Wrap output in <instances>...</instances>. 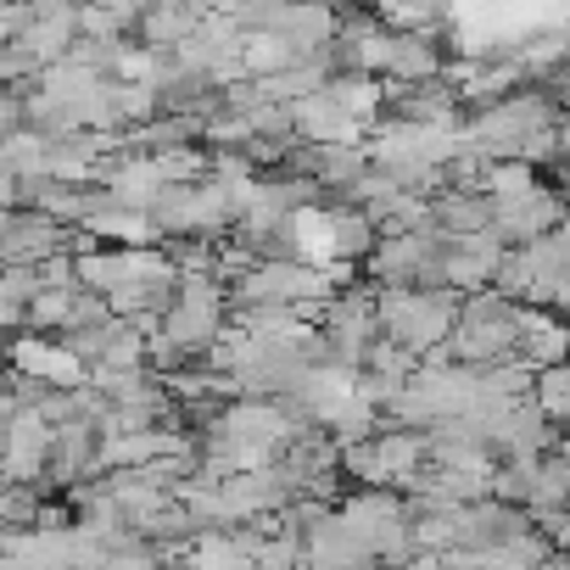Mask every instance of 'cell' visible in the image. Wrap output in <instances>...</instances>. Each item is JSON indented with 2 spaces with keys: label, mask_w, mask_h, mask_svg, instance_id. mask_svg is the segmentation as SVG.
<instances>
[{
  "label": "cell",
  "mask_w": 570,
  "mask_h": 570,
  "mask_svg": "<svg viewBox=\"0 0 570 570\" xmlns=\"http://www.w3.org/2000/svg\"><path fill=\"white\" fill-rule=\"evenodd\" d=\"M459 320V297L442 285H375V336L397 342L409 358H431L448 347Z\"/></svg>",
  "instance_id": "obj_1"
},
{
  "label": "cell",
  "mask_w": 570,
  "mask_h": 570,
  "mask_svg": "<svg viewBox=\"0 0 570 570\" xmlns=\"http://www.w3.org/2000/svg\"><path fill=\"white\" fill-rule=\"evenodd\" d=\"M448 353H453V364H470V370H487V364L509 358L514 353V303H503L498 292L459 297V320L448 331Z\"/></svg>",
  "instance_id": "obj_2"
},
{
  "label": "cell",
  "mask_w": 570,
  "mask_h": 570,
  "mask_svg": "<svg viewBox=\"0 0 570 570\" xmlns=\"http://www.w3.org/2000/svg\"><path fill=\"white\" fill-rule=\"evenodd\" d=\"M7 370L46 386V392H73L90 381V364L62 342V336H46V331H23L7 342Z\"/></svg>",
  "instance_id": "obj_3"
},
{
  "label": "cell",
  "mask_w": 570,
  "mask_h": 570,
  "mask_svg": "<svg viewBox=\"0 0 570 570\" xmlns=\"http://www.w3.org/2000/svg\"><path fill=\"white\" fill-rule=\"evenodd\" d=\"M436 246H442V229H392V235H375L370 246V274L375 285H436Z\"/></svg>",
  "instance_id": "obj_4"
},
{
  "label": "cell",
  "mask_w": 570,
  "mask_h": 570,
  "mask_svg": "<svg viewBox=\"0 0 570 570\" xmlns=\"http://www.w3.org/2000/svg\"><path fill=\"white\" fill-rule=\"evenodd\" d=\"M503 257V240L492 229H475V235H442L436 246V285L453 297H475L492 285V268Z\"/></svg>",
  "instance_id": "obj_5"
},
{
  "label": "cell",
  "mask_w": 570,
  "mask_h": 570,
  "mask_svg": "<svg viewBox=\"0 0 570 570\" xmlns=\"http://www.w3.org/2000/svg\"><path fill=\"white\" fill-rule=\"evenodd\" d=\"M46 459H51V425L40 420V409H18L0 431V481L46 492Z\"/></svg>",
  "instance_id": "obj_6"
},
{
  "label": "cell",
  "mask_w": 570,
  "mask_h": 570,
  "mask_svg": "<svg viewBox=\"0 0 570 570\" xmlns=\"http://www.w3.org/2000/svg\"><path fill=\"white\" fill-rule=\"evenodd\" d=\"M285 112H292V140L297 146H364V124H353L342 112V101L331 96V85L297 96V101H285Z\"/></svg>",
  "instance_id": "obj_7"
},
{
  "label": "cell",
  "mask_w": 570,
  "mask_h": 570,
  "mask_svg": "<svg viewBox=\"0 0 570 570\" xmlns=\"http://www.w3.org/2000/svg\"><path fill=\"white\" fill-rule=\"evenodd\" d=\"M564 224V202H559V190L553 185H537L531 196H520V202H509V207H492V235L503 240V246H525V240H537V235H548V229H559Z\"/></svg>",
  "instance_id": "obj_8"
},
{
  "label": "cell",
  "mask_w": 570,
  "mask_h": 570,
  "mask_svg": "<svg viewBox=\"0 0 570 570\" xmlns=\"http://www.w3.org/2000/svg\"><path fill=\"white\" fill-rule=\"evenodd\" d=\"M303 570H375V553H370V542L353 537V531L336 520V509H331L320 525L303 531Z\"/></svg>",
  "instance_id": "obj_9"
},
{
  "label": "cell",
  "mask_w": 570,
  "mask_h": 570,
  "mask_svg": "<svg viewBox=\"0 0 570 570\" xmlns=\"http://www.w3.org/2000/svg\"><path fill=\"white\" fill-rule=\"evenodd\" d=\"M564 320L548 314V308H531V303H514V358L531 364V370H548V364H564Z\"/></svg>",
  "instance_id": "obj_10"
},
{
  "label": "cell",
  "mask_w": 570,
  "mask_h": 570,
  "mask_svg": "<svg viewBox=\"0 0 570 570\" xmlns=\"http://www.w3.org/2000/svg\"><path fill=\"white\" fill-rule=\"evenodd\" d=\"M68 246V229L46 213H7V224H0V263H40L51 252Z\"/></svg>",
  "instance_id": "obj_11"
},
{
  "label": "cell",
  "mask_w": 570,
  "mask_h": 570,
  "mask_svg": "<svg viewBox=\"0 0 570 570\" xmlns=\"http://www.w3.org/2000/svg\"><path fill=\"white\" fill-rule=\"evenodd\" d=\"M73 40H79V23H73V0H68V7H40V12H29V23L12 35V46H23L35 68H51V62H62V57L73 51Z\"/></svg>",
  "instance_id": "obj_12"
},
{
  "label": "cell",
  "mask_w": 570,
  "mask_h": 570,
  "mask_svg": "<svg viewBox=\"0 0 570 570\" xmlns=\"http://www.w3.org/2000/svg\"><path fill=\"white\" fill-rule=\"evenodd\" d=\"M79 229H85V235H96V240H112V246H157V224H151V213L118 207L107 190H101L96 213H90Z\"/></svg>",
  "instance_id": "obj_13"
},
{
  "label": "cell",
  "mask_w": 570,
  "mask_h": 570,
  "mask_svg": "<svg viewBox=\"0 0 570 570\" xmlns=\"http://www.w3.org/2000/svg\"><path fill=\"white\" fill-rule=\"evenodd\" d=\"M196 23H202L196 0H151V7L135 18V35H140V46H151V51H174Z\"/></svg>",
  "instance_id": "obj_14"
},
{
  "label": "cell",
  "mask_w": 570,
  "mask_h": 570,
  "mask_svg": "<svg viewBox=\"0 0 570 570\" xmlns=\"http://www.w3.org/2000/svg\"><path fill=\"white\" fill-rule=\"evenodd\" d=\"M492 224V202L481 190H431V229L442 235H475Z\"/></svg>",
  "instance_id": "obj_15"
},
{
  "label": "cell",
  "mask_w": 570,
  "mask_h": 570,
  "mask_svg": "<svg viewBox=\"0 0 570 570\" xmlns=\"http://www.w3.org/2000/svg\"><path fill=\"white\" fill-rule=\"evenodd\" d=\"M537 185H542L537 168L520 163V157H487V163H481V179H475V190H481L492 207H509V202L531 196Z\"/></svg>",
  "instance_id": "obj_16"
},
{
  "label": "cell",
  "mask_w": 570,
  "mask_h": 570,
  "mask_svg": "<svg viewBox=\"0 0 570 570\" xmlns=\"http://www.w3.org/2000/svg\"><path fill=\"white\" fill-rule=\"evenodd\" d=\"M331 213V235H336V257L342 263H364L370 257V246H375V224H370V213L364 207H353V202H336V207H325Z\"/></svg>",
  "instance_id": "obj_17"
},
{
  "label": "cell",
  "mask_w": 570,
  "mask_h": 570,
  "mask_svg": "<svg viewBox=\"0 0 570 570\" xmlns=\"http://www.w3.org/2000/svg\"><path fill=\"white\" fill-rule=\"evenodd\" d=\"M292 62H297V51L285 46L279 35H268V29H246V35H240V68H246V79L285 73Z\"/></svg>",
  "instance_id": "obj_18"
},
{
  "label": "cell",
  "mask_w": 570,
  "mask_h": 570,
  "mask_svg": "<svg viewBox=\"0 0 570 570\" xmlns=\"http://www.w3.org/2000/svg\"><path fill=\"white\" fill-rule=\"evenodd\" d=\"M531 409L548 420V425H559L564 414H570V370L564 364H548V370H531Z\"/></svg>",
  "instance_id": "obj_19"
},
{
  "label": "cell",
  "mask_w": 570,
  "mask_h": 570,
  "mask_svg": "<svg viewBox=\"0 0 570 570\" xmlns=\"http://www.w3.org/2000/svg\"><path fill=\"white\" fill-rule=\"evenodd\" d=\"M564 492H570V464H564V453H542L537 470H531L525 509H564Z\"/></svg>",
  "instance_id": "obj_20"
},
{
  "label": "cell",
  "mask_w": 570,
  "mask_h": 570,
  "mask_svg": "<svg viewBox=\"0 0 570 570\" xmlns=\"http://www.w3.org/2000/svg\"><path fill=\"white\" fill-rule=\"evenodd\" d=\"M96 570H163V564H157L151 542H140V537H124L118 548H107V559H101Z\"/></svg>",
  "instance_id": "obj_21"
},
{
  "label": "cell",
  "mask_w": 570,
  "mask_h": 570,
  "mask_svg": "<svg viewBox=\"0 0 570 570\" xmlns=\"http://www.w3.org/2000/svg\"><path fill=\"white\" fill-rule=\"evenodd\" d=\"M23 129V96L18 90H0V135Z\"/></svg>",
  "instance_id": "obj_22"
},
{
  "label": "cell",
  "mask_w": 570,
  "mask_h": 570,
  "mask_svg": "<svg viewBox=\"0 0 570 570\" xmlns=\"http://www.w3.org/2000/svg\"><path fill=\"white\" fill-rule=\"evenodd\" d=\"M303 7H342V0H303Z\"/></svg>",
  "instance_id": "obj_23"
}]
</instances>
